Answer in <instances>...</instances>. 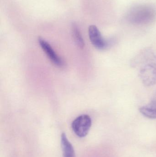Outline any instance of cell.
<instances>
[{"label": "cell", "mask_w": 156, "mask_h": 157, "mask_svg": "<svg viewBox=\"0 0 156 157\" xmlns=\"http://www.w3.org/2000/svg\"><path fill=\"white\" fill-rule=\"evenodd\" d=\"M132 65L137 69L144 85L149 86L156 84V56L151 50L142 51L132 60Z\"/></svg>", "instance_id": "obj_1"}, {"label": "cell", "mask_w": 156, "mask_h": 157, "mask_svg": "<svg viewBox=\"0 0 156 157\" xmlns=\"http://www.w3.org/2000/svg\"><path fill=\"white\" fill-rule=\"evenodd\" d=\"M91 125L90 117L87 114H82L73 121L71 127L76 135L80 137H83L88 134Z\"/></svg>", "instance_id": "obj_2"}, {"label": "cell", "mask_w": 156, "mask_h": 157, "mask_svg": "<svg viewBox=\"0 0 156 157\" xmlns=\"http://www.w3.org/2000/svg\"><path fill=\"white\" fill-rule=\"evenodd\" d=\"M89 35L92 44L97 49L104 50L108 48V41L102 36L98 28L94 25L90 26L89 28Z\"/></svg>", "instance_id": "obj_3"}, {"label": "cell", "mask_w": 156, "mask_h": 157, "mask_svg": "<svg viewBox=\"0 0 156 157\" xmlns=\"http://www.w3.org/2000/svg\"><path fill=\"white\" fill-rule=\"evenodd\" d=\"M154 10L147 7H140L133 10L130 19L136 23H144L152 20L154 17Z\"/></svg>", "instance_id": "obj_4"}, {"label": "cell", "mask_w": 156, "mask_h": 157, "mask_svg": "<svg viewBox=\"0 0 156 157\" xmlns=\"http://www.w3.org/2000/svg\"><path fill=\"white\" fill-rule=\"evenodd\" d=\"M38 40L40 47L50 60L56 66H63L64 61L55 52L51 45L42 38L39 37Z\"/></svg>", "instance_id": "obj_5"}, {"label": "cell", "mask_w": 156, "mask_h": 157, "mask_svg": "<svg viewBox=\"0 0 156 157\" xmlns=\"http://www.w3.org/2000/svg\"><path fill=\"white\" fill-rule=\"evenodd\" d=\"M61 144L63 150V157H75V151L73 146L64 133L61 135Z\"/></svg>", "instance_id": "obj_6"}, {"label": "cell", "mask_w": 156, "mask_h": 157, "mask_svg": "<svg viewBox=\"0 0 156 157\" xmlns=\"http://www.w3.org/2000/svg\"><path fill=\"white\" fill-rule=\"evenodd\" d=\"M72 33L74 41L76 45L81 49H82L85 46L84 40L82 38L79 29L77 25L73 23L72 25Z\"/></svg>", "instance_id": "obj_7"}, {"label": "cell", "mask_w": 156, "mask_h": 157, "mask_svg": "<svg viewBox=\"0 0 156 157\" xmlns=\"http://www.w3.org/2000/svg\"><path fill=\"white\" fill-rule=\"evenodd\" d=\"M139 110L145 117L150 119H156V103L143 106Z\"/></svg>", "instance_id": "obj_8"}]
</instances>
